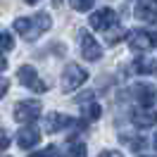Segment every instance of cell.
<instances>
[{
  "label": "cell",
  "mask_w": 157,
  "mask_h": 157,
  "mask_svg": "<svg viewBox=\"0 0 157 157\" xmlns=\"http://www.w3.org/2000/svg\"><path fill=\"white\" fill-rule=\"evenodd\" d=\"M50 17L45 14V12H38L36 17H19V19H14V31L19 33L21 38L26 40H33L38 38L40 33H45V31L50 29Z\"/></svg>",
  "instance_id": "1"
},
{
  "label": "cell",
  "mask_w": 157,
  "mask_h": 157,
  "mask_svg": "<svg viewBox=\"0 0 157 157\" xmlns=\"http://www.w3.org/2000/svg\"><path fill=\"white\" fill-rule=\"evenodd\" d=\"M88 78V71L78 64H67L64 71H62V90L64 93H71L74 88H78L81 83H86Z\"/></svg>",
  "instance_id": "2"
},
{
  "label": "cell",
  "mask_w": 157,
  "mask_h": 157,
  "mask_svg": "<svg viewBox=\"0 0 157 157\" xmlns=\"http://www.w3.org/2000/svg\"><path fill=\"white\" fill-rule=\"evenodd\" d=\"M40 114V102L38 100H21L14 105V119L21 121V124H29V121H36Z\"/></svg>",
  "instance_id": "3"
},
{
  "label": "cell",
  "mask_w": 157,
  "mask_h": 157,
  "mask_svg": "<svg viewBox=\"0 0 157 157\" xmlns=\"http://www.w3.org/2000/svg\"><path fill=\"white\" fill-rule=\"evenodd\" d=\"M126 40L133 50H150L152 45H157V33H150V31H143V29H133V31H128Z\"/></svg>",
  "instance_id": "4"
},
{
  "label": "cell",
  "mask_w": 157,
  "mask_h": 157,
  "mask_svg": "<svg viewBox=\"0 0 157 157\" xmlns=\"http://www.w3.org/2000/svg\"><path fill=\"white\" fill-rule=\"evenodd\" d=\"M88 21L95 31H109V26H117V14L109 7H100L98 12H93L88 17Z\"/></svg>",
  "instance_id": "5"
},
{
  "label": "cell",
  "mask_w": 157,
  "mask_h": 157,
  "mask_svg": "<svg viewBox=\"0 0 157 157\" xmlns=\"http://www.w3.org/2000/svg\"><path fill=\"white\" fill-rule=\"evenodd\" d=\"M17 76H19V81H21V83H24L29 90H33V93H45V88H48V86H45V83L38 78L36 69L29 67V64L19 67V74H17Z\"/></svg>",
  "instance_id": "6"
},
{
  "label": "cell",
  "mask_w": 157,
  "mask_h": 157,
  "mask_svg": "<svg viewBox=\"0 0 157 157\" xmlns=\"http://www.w3.org/2000/svg\"><path fill=\"white\" fill-rule=\"evenodd\" d=\"M78 36H81V55L88 59V62H98L102 57V48L98 45V40L93 38L90 33H86V31H81Z\"/></svg>",
  "instance_id": "7"
},
{
  "label": "cell",
  "mask_w": 157,
  "mask_h": 157,
  "mask_svg": "<svg viewBox=\"0 0 157 157\" xmlns=\"http://www.w3.org/2000/svg\"><path fill=\"white\" fill-rule=\"evenodd\" d=\"M131 90H133L136 102H138V105H143V109H147L152 102H155V98H157V90L152 88L150 83H136Z\"/></svg>",
  "instance_id": "8"
},
{
  "label": "cell",
  "mask_w": 157,
  "mask_h": 157,
  "mask_svg": "<svg viewBox=\"0 0 157 157\" xmlns=\"http://www.w3.org/2000/svg\"><path fill=\"white\" fill-rule=\"evenodd\" d=\"M76 121L71 117H64V114H59V112H50L48 117H45V131L48 133H57L62 131L64 126H74Z\"/></svg>",
  "instance_id": "9"
},
{
  "label": "cell",
  "mask_w": 157,
  "mask_h": 157,
  "mask_svg": "<svg viewBox=\"0 0 157 157\" xmlns=\"http://www.w3.org/2000/svg\"><path fill=\"white\" fill-rule=\"evenodd\" d=\"M131 121H133V126L138 128H150L157 124V112L155 109H136L133 114H131Z\"/></svg>",
  "instance_id": "10"
},
{
  "label": "cell",
  "mask_w": 157,
  "mask_h": 157,
  "mask_svg": "<svg viewBox=\"0 0 157 157\" xmlns=\"http://www.w3.org/2000/svg\"><path fill=\"white\" fill-rule=\"evenodd\" d=\"M38 140H40V133H38V128H33V126H26L17 133V145L24 147V150L38 145Z\"/></svg>",
  "instance_id": "11"
},
{
  "label": "cell",
  "mask_w": 157,
  "mask_h": 157,
  "mask_svg": "<svg viewBox=\"0 0 157 157\" xmlns=\"http://www.w3.org/2000/svg\"><path fill=\"white\" fill-rule=\"evenodd\" d=\"M136 17L143 21H155L157 19V2L155 0H140V2H136Z\"/></svg>",
  "instance_id": "12"
},
{
  "label": "cell",
  "mask_w": 157,
  "mask_h": 157,
  "mask_svg": "<svg viewBox=\"0 0 157 157\" xmlns=\"http://www.w3.org/2000/svg\"><path fill=\"white\" fill-rule=\"evenodd\" d=\"M157 69V62L150 55H140V57L136 59V71L138 74H152Z\"/></svg>",
  "instance_id": "13"
},
{
  "label": "cell",
  "mask_w": 157,
  "mask_h": 157,
  "mask_svg": "<svg viewBox=\"0 0 157 157\" xmlns=\"http://www.w3.org/2000/svg\"><path fill=\"white\" fill-rule=\"evenodd\" d=\"M64 157H86V145L83 143H69L64 150Z\"/></svg>",
  "instance_id": "14"
},
{
  "label": "cell",
  "mask_w": 157,
  "mask_h": 157,
  "mask_svg": "<svg viewBox=\"0 0 157 157\" xmlns=\"http://www.w3.org/2000/svg\"><path fill=\"white\" fill-rule=\"evenodd\" d=\"M124 36H128V33H124V29H121V26H114V29H109V31H107L105 40H107L109 45H117V43L124 38Z\"/></svg>",
  "instance_id": "15"
},
{
  "label": "cell",
  "mask_w": 157,
  "mask_h": 157,
  "mask_svg": "<svg viewBox=\"0 0 157 157\" xmlns=\"http://www.w3.org/2000/svg\"><path fill=\"white\" fill-rule=\"evenodd\" d=\"M121 140H124L126 145H131L133 150H143V147L147 145V140H145V138H128L126 133H121Z\"/></svg>",
  "instance_id": "16"
},
{
  "label": "cell",
  "mask_w": 157,
  "mask_h": 157,
  "mask_svg": "<svg viewBox=\"0 0 157 157\" xmlns=\"http://www.w3.org/2000/svg\"><path fill=\"white\" fill-rule=\"evenodd\" d=\"M100 112H102L100 105H95V102L88 105V107H86V121H95V119H100Z\"/></svg>",
  "instance_id": "17"
},
{
  "label": "cell",
  "mask_w": 157,
  "mask_h": 157,
  "mask_svg": "<svg viewBox=\"0 0 157 157\" xmlns=\"http://www.w3.org/2000/svg\"><path fill=\"white\" fill-rule=\"evenodd\" d=\"M29 157H57V147H45V150H38V152H33V155H29Z\"/></svg>",
  "instance_id": "18"
},
{
  "label": "cell",
  "mask_w": 157,
  "mask_h": 157,
  "mask_svg": "<svg viewBox=\"0 0 157 157\" xmlns=\"http://www.w3.org/2000/svg\"><path fill=\"white\" fill-rule=\"evenodd\" d=\"M71 7H74V10H78V12H86V10H90V7H93V2H90V0H78V2H71Z\"/></svg>",
  "instance_id": "19"
},
{
  "label": "cell",
  "mask_w": 157,
  "mask_h": 157,
  "mask_svg": "<svg viewBox=\"0 0 157 157\" xmlns=\"http://www.w3.org/2000/svg\"><path fill=\"white\" fill-rule=\"evenodd\" d=\"M0 36H2V52H10L12 50V36L7 33V31H2Z\"/></svg>",
  "instance_id": "20"
},
{
  "label": "cell",
  "mask_w": 157,
  "mask_h": 157,
  "mask_svg": "<svg viewBox=\"0 0 157 157\" xmlns=\"http://www.w3.org/2000/svg\"><path fill=\"white\" fill-rule=\"evenodd\" d=\"M100 157H124L119 150H105V152H100Z\"/></svg>",
  "instance_id": "21"
},
{
  "label": "cell",
  "mask_w": 157,
  "mask_h": 157,
  "mask_svg": "<svg viewBox=\"0 0 157 157\" xmlns=\"http://www.w3.org/2000/svg\"><path fill=\"white\" fill-rule=\"evenodd\" d=\"M90 98H93V90H86L83 95H78V98H76V102H86V100H90Z\"/></svg>",
  "instance_id": "22"
},
{
  "label": "cell",
  "mask_w": 157,
  "mask_h": 157,
  "mask_svg": "<svg viewBox=\"0 0 157 157\" xmlns=\"http://www.w3.org/2000/svg\"><path fill=\"white\" fill-rule=\"evenodd\" d=\"M10 145V138H7V131H2V150H7Z\"/></svg>",
  "instance_id": "23"
},
{
  "label": "cell",
  "mask_w": 157,
  "mask_h": 157,
  "mask_svg": "<svg viewBox=\"0 0 157 157\" xmlns=\"http://www.w3.org/2000/svg\"><path fill=\"white\" fill-rule=\"evenodd\" d=\"M155 147H157V133H155Z\"/></svg>",
  "instance_id": "24"
},
{
  "label": "cell",
  "mask_w": 157,
  "mask_h": 157,
  "mask_svg": "<svg viewBox=\"0 0 157 157\" xmlns=\"http://www.w3.org/2000/svg\"><path fill=\"white\" fill-rule=\"evenodd\" d=\"M145 157H155V155H145Z\"/></svg>",
  "instance_id": "25"
},
{
  "label": "cell",
  "mask_w": 157,
  "mask_h": 157,
  "mask_svg": "<svg viewBox=\"0 0 157 157\" xmlns=\"http://www.w3.org/2000/svg\"><path fill=\"white\" fill-rule=\"evenodd\" d=\"M5 157H7V155H5Z\"/></svg>",
  "instance_id": "26"
}]
</instances>
